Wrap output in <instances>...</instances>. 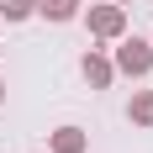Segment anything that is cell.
<instances>
[{
  "instance_id": "obj_3",
  "label": "cell",
  "mask_w": 153,
  "mask_h": 153,
  "mask_svg": "<svg viewBox=\"0 0 153 153\" xmlns=\"http://www.w3.org/2000/svg\"><path fill=\"white\" fill-rule=\"evenodd\" d=\"M79 74L90 79L95 90H106L111 79H116V63H111V58H100V53H85V63H79Z\"/></svg>"
},
{
  "instance_id": "obj_9",
  "label": "cell",
  "mask_w": 153,
  "mask_h": 153,
  "mask_svg": "<svg viewBox=\"0 0 153 153\" xmlns=\"http://www.w3.org/2000/svg\"><path fill=\"white\" fill-rule=\"evenodd\" d=\"M116 5H127V0H116Z\"/></svg>"
},
{
  "instance_id": "obj_4",
  "label": "cell",
  "mask_w": 153,
  "mask_h": 153,
  "mask_svg": "<svg viewBox=\"0 0 153 153\" xmlns=\"http://www.w3.org/2000/svg\"><path fill=\"white\" fill-rule=\"evenodd\" d=\"M53 153H85V132L79 127H58L53 132Z\"/></svg>"
},
{
  "instance_id": "obj_5",
  "label": "cell",
  "mask_w": 153,
  "mask_h": 153,
  "mask_svg": "<svg viewBox=\"0 0 153 153\" xmlns=\"http://www.w3.org/2000/svg\"><path fill=\"white\" fill-rule=\"evenodd\" d=\"M127 116H132L137 127H153V90H137V95H132V106H127Z\"/></svg>"
},
{
  "instance_id": "obj_7",
  "label": "cell",
  "mask_w": 153,
  "mask_h": 153,
  "mask_svg": "<svg viewBox=\"0 0 153 153\" xmlns=\"http://www.w3.org/2000/svg\"><path fill=\"white\" fill-rule=\"evenodd\" d=\"M32 11H37V0H0V16L5 21H27Z\"/></svg>"
},
{
  "instance_id": "obj_6",
  "label": "cell",
  "mask_w": 153,
  "mask_h": 153,
  "mask_svg": "<svg viewBox=\"0 0 153 153\" xmlns=\"http://www.w3.org/2000/svg\"><path fill=\"white\" fill-rule=\"evenodd\" d=\"M37 11H42L48 21H74V11H79V0H37Z\"/></svg>"
},
{
  "instance_id": "obj_8",
  "label": "cell",
  "mask_w": 153,
  "mask_h": 153,
  "mask_svg": "<svg viewBox=\"0 0 153 153\" xmlns=\"http://www.w3.org/2000/svg\"><path fill=\"white\" fill-rule=\"evenodd\" d=\"M0 100H5V85H0Z\"/></svg>"
},
{
  "instance_id": "obj_1",
  "label": "cell",
  "mask_w": 153,
  "mask_h": 153,
  "mask_svg": "<svg viewBox=\"0 0 153 153\" xmlns=\"http://www.w3.org/2000/svg\"><path fill=\"white\" fill-rule=\"evenodd\" d=\"M111 63H116V74L143 79V74L153 69V42H143V37H127V42L116 48V58H111Z\"/></svg>"
},
{
  "instance_id": "obj_10",
  "label": "cell",
  "mask_w": 153,
  "mask_h": 153,
  "mask_svg": "<svg viewBox=\"0 0 153 153\" xmlns=\"http://www.w3.org/2000/svg\"><path fill=\"white\" fill-rule=\"evenodd\" d=\"M148 42H153V37H148Z\"/></svg>"
},
{
  "instance_id": "obj_2",
  "label": "cell",
  "mask_w": 153,
  "mask_h": 153,
  "mask_svg": "<svg viewBox=\"0 0 153 153\" xmlns=\"http://www.w3.org/2000/svg\"><path fill=\"white\" fill-rule=\"evenodd\" d=\"M127 32V5H90V37H100V42H111V37H122Z\"/></svg>"
}]
</instances>
